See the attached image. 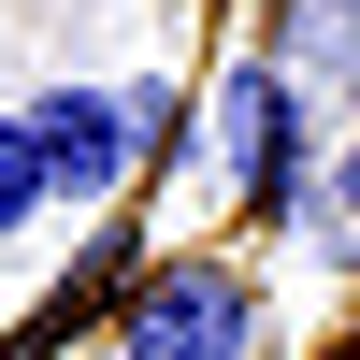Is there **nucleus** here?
Masks as SVG:
<instances>
[{"label":"nucleus","mask_w":360,"mask_h":360,"mask_svg":"<svg viewBox=\"0 0 360 360\" xmlns=\"http://www.w3.org/2000/svg\"><path fill=\"white\" fill-rule=\"evenodd\" d=\"M29 144H44L58 202H115V188L144 173V130H130L115 86H44V101H29Z\"/></svg>","instance_id":"nucleus-3"},{"label":"nucleus","mask_w":360,"mask_h":360,"mask_svg":"<svg viewBox=\"0 0 360 360\" xmlns=\"http://www.w3.org/2000/svg\"><path fill=\"white\" fill-rule=\"evenodd\" d=\"M245 346H259L245 259H159L130 288V332H115V360H245Z\"/></svg>","instance_id":"nucleus-1"},{"label":"nucleus","mask_w":360,"mask_h":360,"mask_svg":"<svg viewBox=\"0 0 360 360\" xmlns=\"http://www.w3.org/2000/svg\"><path fill=\"white\" fill-rule=\"evenodd\" d=\"M332 217H346V231H360V130H346V144H332Z\"/></svg>","instance_id":"nucleus-5"},{"label":"nucleus","mask_w":360,"mask_h":360,"mask_svg":"<svg viewBox=\"0 0 360 360\" xmlns=\"http://www.w3.org/2000/svg\"><path fill=\"white\" fill-rule=\"evenodd\" d=\"M58 202V173H44V144H29V115H0V245H15L29 217Z\"/></svg>","instance_id":"nucleus-4"},{"label":"nucleus","mask_w":360,"mask_h":360,"mask_svg":"<svg viewBox=\"0 0 360 360\" xmlns=\"http://www.w3.org/2000/svg\"><path fill=\"white\" fill-rule=\"evenodd\" d=\"M202 173H217L245 217H274L288 188H303V159H288V72L274 58H231L217 101H202Z\"/></svg>","instance_id":"nucleus-2"}]
</instances>
